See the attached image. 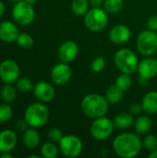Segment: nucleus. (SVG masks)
I'll list each match as a JSON object with an SVG mask.
<instances>
[{
	"mask_svg": "<svg viewBox=\"0 0 157 158\" xmlns=\"http://www.w3.org/2000/svg\"><path fill=\"white\" fill-rule=\"evenodd\" d=\"M40 134L35 128H28L22 136V143L25 147L29 149L36 148L40 143Z\"/></svg>",
	"mask_w": 157,
	"mask_h": 158,
	"instance_id": "nucleus-19",
	"label": "nucleus"
},
{
	"mask_svg": "<svg viewBox=\"0 0 157 158\" xmlns=\"http://www.w3.org/2000/svg\"><path fill=\"white\" fill-rule=\"evenodd\" d=\"M5 10H6V6H5V3L0 0V17H2L5 13Z\"/></svg>",
	"mask_w": 157,
	"mask_h": 158,
	"instance_id": "nucleus-38",
	"label": "nucleus"
},
{
	"mask_svg": "<svg viewBox=\"0 0 157 158\" xmlns=\"http://www.w3.org/2000/svg\"><path fill=\"white\" fill-rule=\"evenodd\" d=\"M33 83L32 81L26 77H21L19 78L18 81H16V88L18 90V92L21 93V94H27L30 93L33 90Z\"/></svg>",
	"mask_w": 157,
	"mask_h": 158,
	"instance_id": "nucleus-27",
	"label": "nucleus"
},
{
	"mask_svg": "<svg viewBox=\"0 0 157 158\" xmlns=\"http://www.w3.org/2000/svg\"><path fill=\"white\" fill-rule=\"evenodd\" d=\"M12 107L7 103L0 105V123H5L10 120V118H12Z\"/></svg>",
	"mask_w": 157,
	"mask_h": 158,
	"instance_id": "nucleus-30",
	"label": "nucleus"
},
{
	"mask_svg": "<svg viewBox=\"0 0 157 158\" xmlns=\"http://www.w3.org/2000/svg\"><path fill=\"white\" fill-rule=\"evenodd\" d=\"M138 52L143 56H151L157 52V32L146 29L139 33L136 40Z\"/></svg>",
	"mask_w": 157,
	"mask_h": 158,
	"instance_id": "nucleus-5",
	"label": "nucleus"
},
{
	"mask_svg": "<svg viewBox=\"0 0 157 158\" xmlns=\"http://www.w3.org/2000/svg\"><path fill=\"white\" fill-rule=\"evenodd\" d=\"M82 142L77 135H64L59 142V150L61 154L68 158L78 157L82 152Z\"/></svg>",
	"mask_w": 157,
	"mask_h": 158,
	"instance_id": "nucleus-9",
	"label": "nucleus"
},
{
	"mask_svg": "<svg viewBox=\"0 0 157 158\" xmlns=\"http://www.w3.org/2000/svg\"><path fill=\"white\" fill-rule=\"evenodd\" d=\"M152 120L148 116H141L139 117L135 122H134V129H135V132L138 135H145L147 133H149V131L152 129Z\"/></svg>",
	"mask_w": 157,
	"mask_h": 158,
	"instance_id": "nucleus-21",
	"label": "nucleus"
},
{
	"mask_svg": "<svg viewBox=\"0 0 157 158\" xmlns=\"http://www.w3.org/2000/svg\"><path fill=\"white\" fill-rule=\"evenodd\" d=\"M113 122H114L116 129H119V130L129 129L134 124L133 115L130 112L129 113H127V112L119 113L115 117Z\"/></svg>",
	"mask_w": 157,
	"mask_h": 158,
	"instance_id": "nucleus-20",
	"label": "nucleus"
},
{
	"mask_svg": "<svg viewBox=\"0 0 157 158\" xmlns=\"http://www.w3.org/2000/svg\"><path fill=\"white\" fill-rule=\"evenodd\" d=\"M18 143V136L11 130H4L0 132V153L11 152Z\"/></svg>",
	"mask_w": 157,
	"mask_h": 158,
	"instance_id": "nucleus-17",
	"label": "nucleus"
},
{
	"mask_svg": "<svg viewBox=\"0 0 157 158\" xmlns=\"http://www.w3.org/2000/svg\"><path fill=\"white\" fill-rule=\"evenodd\" d=\"M143 112L146 115H155L157 113V92L151 91L147 93L142 100Z\"/></svg>",
	"mask_w": 157,
	"mask_h": 158,
	"instance_id": "nucleus-18",
	"label": "nucleus"
},
{
	"mask_svg": "<svg viewBox=\"0 0 157 158\" xmlns=\"http://www.w3.org/2000/svg\"><path fill=\"white\" fill-rule=\"evenodd\" d=\"M41 156L43 158H56L58 156V149L55 143H44L41 147Z\"/></svg>",
	"mask_w": 157,
	"mask_h": 158,
	"instance_id": "nucleus-26",
	"label": "nucleus"
},
{
	"mask_svg": "<svg viewBox=\"0 0 157 158\" xmlns=\"http://www.w3.org/2000/svg\"><path fill=\"white\" fill-rule=\"evenodd\" d=\"M115 84L122 91V92H126L128 91L132 84V79L130 77V74H126V73H121V75H119L117 80Z\"/></svg>",
	"mask_w": 157,
	"mask_h": 158,
	"instance_id": "nucleus-29",
	"label": "nucleus"
},
{
	"mask_svg": "<svg viewBox=\"0 0 157 158\" xmlns=\"http://www.w3.org/2000/svg\"><path fill=\"white\" fill-rule=\"evenodd\" d=\"M63 133L62 131L57 129V128H53L51 129L48 133H47V137L49 139L50 142H53L55 143H59V142L61 141V139L63 138Z\"/></svg>",
	"mask_w": 157,
	"mask_h": 158,
	"instance_id": "nucleus-33",
	"label": "nucleus"
},
{
	"mask_svg": "<svg viewBox=\"0 0 157 158\" xmlns=\"http://www.w3.org/2000/svg\"><path fill=\"white\" fill-rule=\"evenodd\" d=\"M19 34L18 26L9 20H5L0 23V40L5 43L16 42Z\"/></svg>",
	"mask_w": 157,
	"mask_h": 158,
	"instance_id": "nucleus-16",
	"label": "nucleus"
},
{
	"mask_svg": "<svg viewBox=\"0 0 157 158\" xmlns=\"http://www.w3.org/2000/svg\"><path fill=\"white\" fill-rule=\"evenodd\" d=\"M146 27L148 30L157 31V15H153L148 19L146 22Z\"/></svg>",
	"mask_w": 157,
	"mask_h": 158,
	"instance_id": "nucleus-34",
	"label": "nucleus"
},
{
	"mask_svg": "<svg viewBox=\"0 0 157 158\" xmlns=\"http://www.w3.org/2000/svg\"><path fill=\"white\" fill-rule=\"evenodd\" d=\"M50 76L52 81L56 85H65L70 81L72 70L68 63L60 62L53 67Z\"/></svg>",
	"mask_w": 157,
	"mask_h": 158,
	"instance_id": "nucleus-11",
	"label": "nucleus"
},
{
	"mask_svg": "<svg viewBox=\"0 0 157 158\" xmlns=\"http://www.w3.org/2000/svg\"><path fill=\"white\" fill-rule=\"evenodd\" d=\"M108 23L107 12L101 7H92L84 15V24L92 31L104 30Z\"/></svg>",
	"mask_w": 157,
	"mask_h": 158,
	"instance_id": "nucleus-6",
	"label": "nucleus"
},
{
	"mask_svg": "<svg viewBox=\"0 0 157 158\" xmlns=\"http://www.w3.org/2000/svg\"><path fill=\"white\" fill-rule=\"evenodd\" d=\"M33 94L34 97L43 104L51 102L56 95L55 88L52 84L46 81H39L34 84L33 87Z\"/></svg>",
	"mask_w": 157,
	"mask_h": 158,
	"instance_id": "nucleus-12",
	"label": "nucleus"
},
{
	"mask_svg": "<svg viewBox=\"0 0 157 158\" xmlns=\"http://www.w3.org/2000/svg\"><path fill=\"white\" fill-rule=\"evenodd\" d=\"M79 54V46L77 43L72 40L65 41L58 48V58L60 62L71 63L77 57Z\"/></svg>",
	"mask_w": 157,
	"mask_h": 158,
	"instance_id": "nucleus-14",
	"label": "nucleus"
},
{
	"mask_svg": "<svg viewBox=\"0 0 157 158\" xmlns=\"http://www.w3.org/2000/svg\"><path fill=\"white\" fill-rule=\"evenodd\" d=\"M131 31L129 27L123 24L115 25L109 31V40L116 44H123L130 39Z\"/></svg>",
	"mask_w": 157,
	"mask_h": 158,
	"instance_id": "nucleus-15",
	"label": "nucleus"
},
{
	"mask_svg": "<svg viewBox=\"0 0 157 158\" xmlns=\"http://www.w3.org/2000/svg\"><path fill=\"white\" fill-rule=\"evenodd\" d=\"M104 9L110 14L119 13L124 7L123 0H105L104 2Z\"/></svg>",
	"mask_w": 157,
	"mask_h": 158,
	"instance_id": "nucleus-25",
	"label": "nucleus"
},
{
	"mask_svg": "<svg viewBox=\"0 0 157 158\" xmlns=\"http://www.w3.org/2000/svg\"><path fill=\"white\" fill-rule=\"evenodd\" d=\"M89 2L92 7H101V6L104 5L105 0H89Z\"/></svg>",
	"mask_w": 157,
	"mask_h": 158,
	"instance_id": "nucleus-37",
	"label": "nucleus"
},
{
	"mask_svg": "<svg viewBox=\"0 0 157 158\" xmlns=\"http://www.w3.org/2000/svg\"><path fill=\"white\" fill-rule=\"evenodd\" d=\"M115 129L113 120L104 116L93 119L90 127V132L95 140L104 141L113 134Z\"/></svg>",
	"mask_w": 157,
	"mask_h": 158,
	"instance_id": "nucleus-8",
	"label": "nucleus"
},
{
	"mask_svg": "<svg viewBox=\"0 0 157 158\" xmlns=\"http://www.w3.org/2000/svg\"><path fill=\"white\" fill-rule=\"evenodd\" d=\"M143 111V107L141 104H132L130 107V113H131L133 116H138Z\"/></svg>",
	"mask_w": 157,
	"mask_h": 158,
	"instance_id": "nucleus-35",
	"label": "nucleus"
},
{
	"mask_svg": "<svg viewBox=\"0 0 157 158\" xmlns=\"http://www.w3.org/2000/svg\"><path fill=\"white\" fill-rule=\"evenodd\" d=\"M114 62L117 69L121 73L131 75L137 72L140 61L134 52L127 48H122L116 52L114 56Z\"/></svg>",
	"mask_w": 157,
	"mask_h": 158,
	"instance_id": "nucleus-4",
	"label": "nucleus"
},
{
	"mask_svg": "<svg viewBox=\"0 0 157 158\" xmlns=\"http://www.w3.org/2000/svg\"><path fill=\"white\" fill-rule=\"evenodd\" d=\"M148 157L149 158H157V149L154 150V151H152V152L149 154Z\"/></svg>",
	"mask_w": 157,
	"mask_h": 158,
	"instance_id": "nucleus-40",
	"label": "nucleus"
},
{
	"mask_svg": "<svg viewBox=\"0 0 157 158\" xmlns=\"http://www.w3.org/2000/svg\"><path fill=\"white\" fill-rule=\"evenodd\" d=\"M90 6L89 0H72L71 10L76 16H84Z\"/></svg>",
	"mask_w": 157,
	"mask_h": 158,
	"instance_id": "nucleus-24",
	"label": "nucleus"
},
{
	"mask_svg": "<svg viewBox=\"0 0 157 158\" xmlns=\"http://www.w3.org/2000/svg\"><path fill=\"white\" fill-rule=\"evenodd\" d=\"M143 147L147 151L152 152V151L155 150L157 149V137L151 133L145 134V136L143 140Z\"/></svg>",
	"mask_w": 157,
	"mask_h": 158,
	"instance_id": "nucleus-31",
	"label": "nucleus"
},
{
	"mask_svg": "<svg viewBox=\"0 0 157 158\" xmlns=\"http://www.w3.org/2000/svg\"><path fill=\"white\" fill-rule=\"evenodd\" d=\"M137 72L141 79L151 80L157 75V59L152 56H146L139 62Z\"/></svg>",
	"mask_w": 157,
	"mask_h": 158,
	"instance_id": "nucleus-13",
	"label": "nucleus"
},
{
	"mask_svg": "<svg viewBox=\"0 0 157 158\" xmlns=\"http://www.w3.org/2000/svg\"><path fill=\"white\" fill-rule=\"evenodd\" d=\"M10 2H12V3H18V2H19V1H21V0H9Z\"/></svg>",
	"mask_w": 157,
	"mask_h": 158,
	"instance_id": "nucleus-43",
	"label": "nucleus"
},
{
	"mask_svg": "<svg viewBox=\"0 0 157 158\" xmlns=\"http://www.w3.org/2000/svg\"><path fill=\"white\" fill-rule=\"evenodd\" d=\"M13 156L10 154V152H6V153H0V158H11Z\"/></svg>",
	"mask_w": 157,
	"mask_h": 158,
	"instance_id": "nucleus-39",
	"label": "nucleus"
},
{
	"mask_svg": "<svg viewBox=\"0 0 157 158\" xmlns=\"http://www.w3.org/2000/svg\"><path fill=\"white\" fill-rule=\"evenodd\" d=\"M12 18L14 21L21 26H27L32 23L35 18V10L33 5L21 0L15 3L12 8Z\"/></svg>",
	"mask_w": 157,
	"mask_h": 158,
	"instance_id": "nucleus-7",
	"label": "nucleus"
},
{
	"mask_svg": "<svg viewBox=\"0 0 157 158\" xmlns=\"http://www.w3.org/2000/svg\"><path fill=\"white\" fill-rule=\"evenodd\" d=\"M107 99L98 94H90L84 96L81 103L82 113L90 118H97L105 116L109 108Z\"/></svg>",
	"mask_w": 157,
	"mask_h": 158,
	"instance_id": "nucleus-2",
	"label": "nucleus"
},
{
	"mask_svg": "<svg viewBox=\"0 0 157 158\" xmlns=\"http://www.w3.org/2000/svg\"><path fill=\"white\" fill-rule=\"evenodd\" d=\"M49 109L42 102H35L29 105L24 113V119L31 128H41L46 124L49 118Z\"/></svg>",
	"mask_w": 157,
	"mask_h": 158,
	"instance_id": "nucleus-3",
	"label": "nucleus"
},
{
	"mask_svg": "<svg viewBox=\"0 0 157 158\" xmlns=\"http://www.w3.org/2000/svg\"><path fill=\"white\" fill-rule=\"evenodd\" d=\"M16 43L22 49H30L33 45L34 40L31 34H29L27 32H21L19 34V36L16 40Z\"/></svg>",
	"mask_w": 157,
	"mask_h": 158,
	"instance_id": "nucleus-28",
	"label": "nucleus"
},
{
	"mask_svg": "<svg viewBox=\"0 0 157 158\" xmlns=\"http://www.w3.org/2000/svg\"><path fill=\"white\" fill-rule=\"evenodd\" d=\"M19 66L15 60L6 59L0 63V79L4 83L12 84L19 78Z\"/></svg>",
	"mask_w": 157,
	"mask_h": 158,
	"instance_id": "nucleus-10",
	"label": "nucleus"
},
{
	"mask_svg": "<svg viewBox=\"0 0 157 158\" xmlns=\"http://www.w3.org/2000/svg\"><path fill=\"white\" fill-rule=\"evenodd\" d=\"M24 1L27 2V3H29V4H31V5H34L37 2V0H24Z\"/></svg>",
	"mask_w": 157,
	"mask_h": 158,
	"instance_id": "nucleus-41",
	"label": "nucleus"
},
{
	"mask_svg": "<svg viewBox=\"0 0 157 158\" xmlns=\"http://www.w3.org/2000/svg\"><path fill=\"white\" fill-rule=\"evenodd\" d=\"M143 147L140 135L132 132H123L113 141V150L121 158L136 157Z\"/></svg>",
	"mask_w": 157,
	"mask_h": 158,
	"instance_id": "nucleus-1",
	"label": "nucleus"
},
{
	"mask_svg": "<svg viewBox=\"0 0 157 158\" xmlns=\"http://www.w3.org/2000/svg\"><path fill=\"white\" fill-rule=\"evenodd\" d=\"M17 88L14 87L12 84H6L5 83V85L2 87L1 92H0V96L1 99L4 101V103H7L10 104L12 102H14V100L17 97Z\"/></svg>",
	"mask_w": 157,
	"mask_h": 158,
	"instance_id": "nucleus-22",
	"label": "nucleus"
},
{
	"mask_svg": "<svg viewBox=\"0 0 157 158\" xmlns=\"http://www.w3.org/2000/svg\"><path fill=\"white\" fill-rule=\"evenodd\" d=\"M123 92L116 85H111L105 93V98L110 105H116L122 100Z\"/></svg>",
	"mask_w": 157,
	"mask_h": 158,
	"instance_id": "nucleus-23",
	"label": "nucleus"
},
{
	"mask_svg": "<svg viewBox=\"0 0 157 158\" xmlns=\"http://www.w3.org/2000/svg\"><path fill=\"white\" fill-rule=\"evenodd\" d=\"M105 67V58L104 56H97L95 57L91 65L92 70L95 73L101 72Z\"/></svg>",
	"mask_w": 157,
	"mask_h": 158,
	"instance_id": "nucleus-32",
	"label": "nucleus"
},
{
	"mask_svg": "<svg viewBox=\"0 0 157 158\" xmlns=\"http://www.w3.org/2000/svg\"><path fill=\"white\" fill-rule=\"evenodd\" d=\"M40 156H36V155H32V156H30L29 158H39Z\"/></svg>",
	"mask_w": 157,
	"mask_h": 158,
	"instance_id": "nucleus-42",
	"label": "nucleus"
},
{
	"mask_svg": "<svg viewBox=\"0 0 157 158\" xmlns=\"http://www.w3.org/2000/svg\"><path fill=\"white\" fill-rule=\"evenodd\" d=\"M28 124H27V122L25 121V119H23V120H19L18 122H17V124H16V129H17V131H25L27 129H28Z\"/></svg>",
	"mask_w": 157,
	"mask_h": 158,
	"instance_id": "nucleus-36",
	"label": "nucleus"
}]
</instances>
